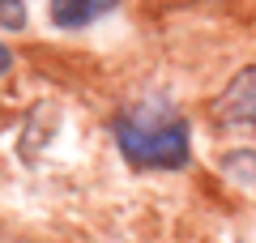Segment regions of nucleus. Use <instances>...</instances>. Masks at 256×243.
I'll use <instances>...</instances> for the list:
<instances>
[{
	"label": "nucleus",
	"mask_w": 256,
	"mask_h": 243,
	"mask_svg": "<svg viewBox=\"0 0 256 243\" xmlns=\"http://www.w3.org/2000/svg\"><path fill=\"white\" fill-rule=\"evenodd\" d=\"M116 4L120 0H47V18L60 30H77V26H90V22L107 18Z\"/></svg>",
	"instance_id": "3"
},
{
	"label": "nucleus",
	"mask_w": 256,
	"mask_h": 243,
	"mask_svg": "<svg viewBox=\"0 0 256 243\" xmlns=\"http://www.w3.org/2000/svg\"><path fill=\"white\" fill-rule=\"evenodd\" d=\"M26 26V0H0V30Z\"/></svg>",
	"instance_id": "4"
},
{
	"label": "nucleus",
	"mask_w": 256,
	"mask_h": 243,
	"mask_svg": "<svg viewBox=\"0 0 256 243\" xmlns=\"http://www.w3.org/2000/svg\"><path fill=\"white\" fill-rule=\"evenodd\" d=\"M9 68H13V52L0 43V72H9Z\"/></svg>",
	"instance_id": "5"
},
{
	"label": "nucleus",
	"mask_w": 256,
	"mask_h": 243,
	"mask_svg": "<svg viewBox=\"0 0 256 243\" xmlns=\"http://www.w3.org/2000/svg\"><path fill=\"white\" fill-rule=\"evenodd\" d=\"M116 141L132 166L150 171H180L188 162V120L166 102H132L116 116Z\"/></svg>",
	"instance_id": "1"
},
{
	"label": "nucleus",
	"mask_w": 256,
	"mask_h": 243,
	"mask_svg": "<svg viewBox=\"0 0 256 243\" xmlns=\"http://www.w3.org/2000/svg\"><path fill=\"white\" fill-rule=\"evenodd\" d=\"M214 120L222 128H239V132L256 136V64L226 81V90L214 102Z\"/></svg>",
	"instance_id": "2"
}]
</instances>
